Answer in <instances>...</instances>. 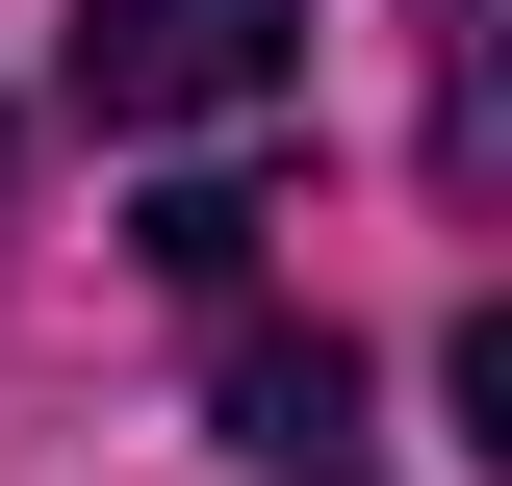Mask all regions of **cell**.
<instances>
[{
    "mask_svg": "<svg viewBox=\"0 0 512 486\" xmlns=\"http://www.w3.org/2000/svg\"><path fill=\"white\" fill-rule=\"evenodd\" d=\"M308 103V0H77V128H256Z\"/></svg>",
    "mask_w": 512,
    "mask_h": 486,
    "instance_id": "obj_1",
    "label": "cell"
},
{
    "mask_svg": "<svg viewBox=\"0 0 512 486\" xmlns=\"http://www.w3.org/2000/svg\"><path fill=\"white\" fill-rule=\"evenodd\" d=\"M205 410H231L282 486H333V435H359V359H333V333H231V359H205Z\"/></svg>",
    "mask_w": 512,
    "mask_h": 486,
    "instance_id": "obj_2",
    "label": "cell"
},
{
    "mask_svg": "<svg viewBox=\"0 0 512 486\" xmlns=\"http://www.w3.org/2000/svg\"><path fill=\"white\" fill-rule=\"evenodd\" d=\"M436 180H461V205L512 180V103H487V0H436Z\"/></svg>",
    "mask_w": 512,
    "mask_h": 486,
    "instance_id": "obj_3",
    "label": "cell"
},
{
    "mask_svg": "<svg viewBox=\"0 0 512 486\" xmlns=\"http://www.w3.org/2000/svg\"><path fill=\"white\" fill-rule=\"evenodd\" d=\"M154 282H205V307H231V282H256V205H231V180H180V205H154Z\"/></svg>",
    "mask_w": 512,
    "mask_h": 486,
    "instance_id": "obj_4",
    "label": "cell"
}]
</instances>
